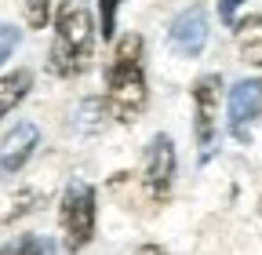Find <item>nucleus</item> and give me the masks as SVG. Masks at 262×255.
I'll list each match as a JSON object with an SVG mask.
<instances>
[{
  "label": "nucleus",
  "instance_id": "obj_1",
  "mask_svg": "<svg viewBox=\"0 0 262 255\" xmlns=\"http://www.w3.org/2000/svg\"><path fill=\"white\" fill-rule=\"evenodd\" d=\"M146 40L142 33H124L113 48V62L106 70V106L110 113L127 124L135 120L146 102H149V88H146Z\"/></svg>",
  "mask_w": 262,
  "mask_h": 255
},
{
  "label": "nucleus",
  "instance_id": "obj_2",
  "mask_svg": "<svg viewBox=\"0 0 262 255\" xmlns=\"http://www.w3.org/2000/svg\"><path fill=\"white\" fill-rule=\"evenodd\" d=\"M91 58H95V15L88 0H58L48 70L55 77H80L91 66Z\"/></svg>",
  "mask_w": 262,
  "mask_h": 255
},
{
  "label": "nucleus",
  "instance_id": "obj_3",
  "mask_svg": "<svg viewBox=\"0 0 262 255\" xmlns=\"http://www.w3.org/2000/svg\"><path fill=\"white\" fill-rule=\"evenodd\" d=\"M58 226H62V241L66 251H80L95 241V186L84 179H73L62 194L58 204Z\"/></svg>",
  "mask_w": 262,
  "mask_h": 255
},
{
  "label": "nucleus",
  "instance_id": "obj_4",
  "mask_svg": "<svg viewBox=\"0 0 262 255\" xmlns=\"http://www.w3.org/2000/svg\"><path fill=\"white\" fill-rule=\"evenodd\" d=\"M175 142L168 135H153L146 153H142V172H139V186L153 208H160L171 197V182H175Z\"/></svg>",
  "mask_w": 262,
  "mask_h": 255
},
{
  "label": "nucleus",
  "instance_id": "obj_5",
  "mask_svg": "<svg viewBox=\"0 0 262 255\" xmlns=\"http://www.w3.org/2000/svg\"><path fill=\"white\" fill-rule=\"evenodd\" d=\"M219 102H222V77L204 73L193 80V139L201 146L215 142L219 132Z\"/></svg>",
  "mask_w": 262,
  "mask_h": 255
},
{
  "label": "nucleus",
  "instance_id": "obj_6",
  "mask_svg": "<svg viewBox=\"0 0 262 255\" xmlns=\"http://www.w3.org/2000/svg\"><path fill=\"white\" fill-rule=\"evenodd\" d=\"M262 110V84L237 80L229 88V135L237 142H251V124Z\"/></svg>",
  "mask_w": 262,
  "mask_h": 255
},
{
  "label": "nucleus",
  "instance_id": "obj_7",
  "mask_svg": "<svg viewBox=\"0 0 262 255\" xmlns=\"http://www.w3.org/2000/svg\"><path fill=\"white\" fill-rule=\"evenodd\" d=\"M168 40H171V48L182 58H196V55H201L204 44H208V15H204V8L196 4V8L179 11L171 18V26H168Z\"/></svg>",
  "mask_w": 262,
  "mask_h": 255
},
{
  "label": "nucleus",
  "instance_id": "obj_8",
  "mask_svg": "<svg viewBox=\"0 0 262 255\" xmlns=\"http://www.w3.org/2000/svg\"><path fill=\"white\" fill-rule=\"evenodd\" d=\"M37 146H40V128L33 124V120L15 124L11 132L4 135V142H0V172H4V175L22 172L26 161L37 153Z\"/></svg>",
  "mask_w": 262,
  "mask_h": 255
},
{
  "label": "nucleus",
  "instance_id": "obj_9",
  "mask_svg": "<svg viewBox=\"0 0 262 255\" xmlns=\"http://www.w3.org/2000/svg\"><path fill=\"white\" fill-rule=\"evenodd\" d=\"M233 37H237V51L248 66H262V15H248L233 26Z\"/></svg>",
  "mask_w": 262,
  "mask_h": 255
},
{
  "label": "nucleus",
  "instance_id": "obj_10",
  "mask_svg": "<svg viewBox=\"0 0 262 255\" xmlns=\"http://www.w3.org/2000/svg\"><path fill=\"white\" fill-rule=\"evenodd\" d=\"M29 88H33V70H26V66L0 77V120H4V117L26 99Z\"/></svg>",
  "mask_w": 262,
  "mask_h": 255
},
{
  "label": "nucleus",
  "instance_id": "obj_11",
  "mask_svg": "<svg viewBox=\"0 0 262 255\" xmlns=\"http://www.w3.org/2000/svg\"><path fill=\"white\" fill-rule=\"evenodd\" d=\"M0 255H58L55 241L51 237H40V233H22L8 244H0Z\"/></svg>",
  "mask_w": 262,
  "mask_h": 255
},
{
  "label": "nucleus",
  "instance_id": "obj_12",
  "mask_svg": "<svg viewBox=\"0 0 262 255\" xmlns=\"http://www.w3.org/2000/svg\"><path fill=\"white\" fill-rule=\"evenodd\" d=\"M117 11H120V0H98V33H102V40L117 37Z\"/></svg>",
  "mask_w": 262,
  "mask_h": 255
},
{
  "label": "nucleus",
  "instance_id": "obj_13",
  "mask_svg": "<svg viewBox=\"0 0 262 255\" xmlns=\"http://www.w3.org/2000/svg\"><path fill=\"white\" fill-rule=\"evenodd\" d=\"M22 11H26L29 29H44L51 18V0H22Z\"/></svg>",
  "mask_w": 262,
  "mask_h": 255
},
{
  "label": "nucleus",
  "instance_id": "obj_14",
  "mask_svg": "<svg viewBox=\"0 0 262 255\" xmlns=\"http://www.w3.org/2000/svg\"><path fill=\"white\" fill-rule=\"evenodd\" d=\"M18 48V29L8 26V22H0V66L11 58V51Z\"/></svg>",
  "mask_w": 262,
  "mask_h": 255
},
{
  "label": "nucleus",
  "instance_id": "obj_15",
  "mask_svg": "<svg viewBox=\"0 0 262 255\" xmlns=\"http://www.w3.org/2000/svg\"><path fill=\"white\" fill-rule=\"evenodd\" d=\"M244 0H219V18L226 26H237V11H241Z\"/></svg>",
  "mask_w": 262,
  "mask_h": 255
},
{
  "label": "nucleus",
  "instance_id": "obj_16",
  "mask_svg": "<svg viewBox=\"0 0 262 255\" xmlns=\"http://www.w3.org/2000/svg\"><path fill=\"white\" fill-rule=\"evenodd\" d=\"M135 255H168V251H164L160 244H142V248H139Z\"/></svg>",
  "mask_w": 262,
  "mask_h": 255
}]
</instances>
